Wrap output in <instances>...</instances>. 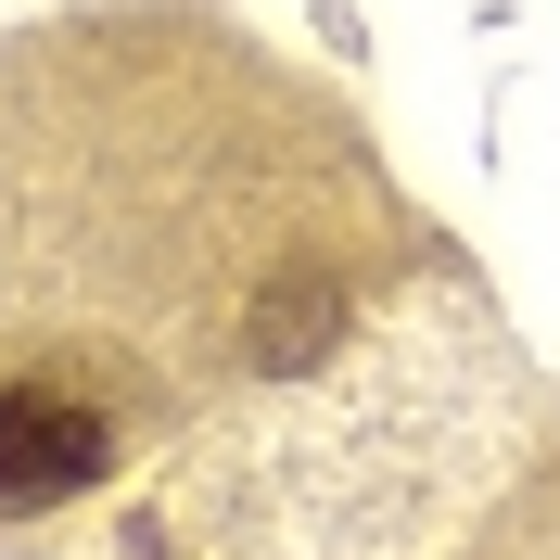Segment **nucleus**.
I'll list each match as a JSON object with an SVG mask.
<instances>
[{
  "label": "nucleus",
  "instance_id": "1",
  "mask_svg": "<svg viewBox=\"0 0 560 560\" xmlns=\"http://www.w3.org/2000/svg\"><path fill=\"white\" fill-rule=\"evenodd\" d=\"M115 471V420L65 383H0V510H51Z\"/></svg>",
  "mask_w": 560,
  "mask_h": 560
}]
</instances>
